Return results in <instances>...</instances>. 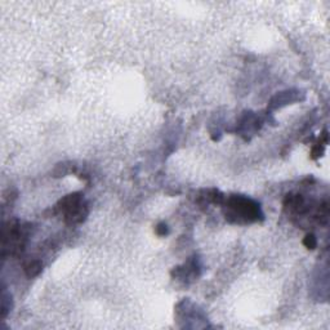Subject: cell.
<instances>
[{"mask_svg":"<svg viewBox=\"0 0 330 330\" xmlns=\"http://www.w3.org/2000/svg\"><path fill=\"white\" fill-rule=\"evenodd\" d=\"M57 210L64 214V219L67 224L83 223L89 214L88 204L84 201L80 193H72L64 196L58 201Z\"/></svg>","mask_w":330,"mask_h":330,"instance_id":"3","label":"cell"},{"mask_svg":"<svg viewBox=\"0 0 330 330\" xmlns=\"http://www.w3.org/2000/svg\"><path fill=\"white\" fill-rule=\"evenodd\" d=\"M298 93V92H297ZM293 90H286V92H281L277 96H275L271 100L269 103V109H280V107L285 106V105H290L292 102L299 100V97L297 96Z\"/></svg>","mask_w":330,"mask_h":330,"instance_id":"4","label":"cell"},{"mask_svg":"<svg viewBox=\"0 0 330 330\" xmlns=\"http://www.w3.org/2000/svg\"><path fill=\"white\" fill-rule=\"evenodd\" d=\"M303 245H305L307 249H315V248L318 247V239L315 237V235L308 234L306 235V237L303 239Z\"/></svg>","mask_w":330,"mask_h":330,"instance_id":"7","label":"cell"},{"mask_svg":"<svg viewBox=\"0 0 330 330\" xmlns=\"http://www.w3.org/2000/svg\"><path fill=\"white\" fill-rule=\"evenodd\" d=\"M224 215L231 223H253L263 219L260 204L243 195H231L224 199Z\"/></svg>","mask_w":330,"mask_h":330,"instance_id":"1","label":"cell"},{"mask_svg":"<svg viewBox=\"0 0 330 330\" xmlns=\"http://www.w3.org/2000/svg\"><path fill=\"white\" fill-rule=\"evenodd\" d=\"M155 232H156L159 236H165V235H168L169 230H168V226L165 223H159L156 226V228H155Z\"/></svg>","mask_w":330,"mask_h":330,"instance_id":"8","label":"cell"},{"mask_svg":"<svg viewBox=\"0 0 330 330\" xmlns=\"http://www.w3.org/2000/svg\"><path fill=\"white\" fill-rule=\"evenodd\" d=\"M23 269H25L27 277L31 279V277H36L38 275H40V272L43 271V264L38 260H30L23 264Z\"/></svg>","mask_w":330,"mask_h":330,"instance_id":"5","label":"cell"},{"mask_svg":"<svg viewBox=\"0 0 330 330\" xmlns=\"http://www.w3.org/2000/svg\"><path fill=\"white\" fill-rule=\"evenodd\" d=\"M3 256L6 253L10 256H18L25 250L27 237H29V226L18 221H9L3 226Z\"/></svg>","mask_w":330,"mask_h":330,"instance_id":"2","label":"cell"},{"mask_svg":"<svg viewBox=\"0 0 330 330\" xmlns=\"http://www.w3.org/2000/svg\"><path fill=\"white\" fill-rule=\"evenodd\" d=\"M10 308H12V297L8 292L4 290L1 294V307H0V318H6V315L9 314Z\"/></svg>","mask_w":330,"mask_h":330,"instance_id":"6","label":"cell"}]
</instances>
